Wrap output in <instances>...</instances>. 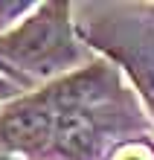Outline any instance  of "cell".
<instances>
[{"mask_svg": "<svg viewBox=\"0 0 154 160\" xmlns=\"http://www.w3.org/2000/svg\"><path fill=\"white\" fill-rule=\"evenodd\" d=\"M64 9L67 6L61 3L41 6L17 29L0 35V52L21 67L41 70V73L67 64V58H73L76 50H73Z\"/></svg>", "mask_w": 154, "mask_h": 160, "instance_id": "1", "label": "cell"}, {"mask_svg": "<svg viewBox=\"0 0 154 160\" xmlns=\"http://www.w3.org/2000/svg\"><path fill=\"white\" fill-rule=\"evenodd\" d=\"M9 88H6V84H3V79H0V93H6Z\"/></svg>", "mask_w": 154, "mask_h": 160, "instance_id": "3", "label": "cell"}, {"mask_svg": "<svg viewBox=\"0 0 154 160\" xmlns=\"http://www.w3.org/2000/svg\"><path fill=\"white\" fill-rule=\"evenodd\" d=\"M0 160H9V157H6V154H3V152H0Z\"/></svg>", "mask_w": 154, "mask_h": 160, "instance_id": "4", "label": "cell"}, {"mask_svg": "<svg viewBox=\"0 0 154 160\" xmlns=\"http://www.w3.org/2000/svg\"><path fill=\"white\" fill-rule=\"evenodd\" d=\"M117 160H148V157L142 154L140 148H128V152H122V154H119Z\"/></svg>", "mask_w": 154, "mask_h": 160, "instance_id": "2", "label": "cell"}]
</instances>
